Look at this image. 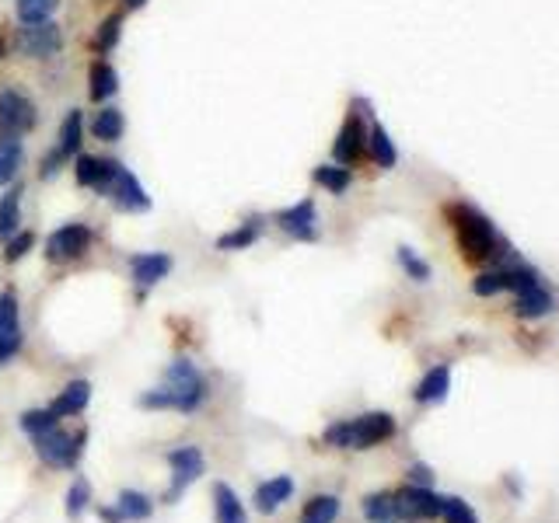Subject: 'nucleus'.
<instances>
[{
	"mask_svg": "<svg viewBox=\"0 0 559 523\" xmlns=\"http://www.w3.org/2000/svg\"><path fill=\"white\" fill-rule=\"evenodd\" d=\"M207 398V381L200 377V370L189 360H175L168 366L164 388L140 398L144 408H179V412H192L200 408V401Z\"/></svg>",
	"mask_w": 559,
	"mask_h": 523,
	"instance_id": "nucleus-1",
	"label": "nucleus"
},
{
	"mask_svg": "<svg viewBox=\"0 0 559 523\" xmlns=\"http://www.w3.org/2000/svg\"><path fill=\"white\" fill-rule=\"evenodd\" d=\"M396 433V418L388 412H368V416L347 418L325 429V444L340 446V450H368V446L381 444Z\"/></svg>",
	"mask_w": 559,
	"mask_h": 523,
	"instance_id": "nucleus-2",
	"label": "nucleus"
},
{
	"mask_svg": "<svg viewBox=\"0 0 559 523\" xmlns=\"http://www.w3.org/2000/svg\"><path fill=\"white\" fill-rule=\"evenodd\" d=\"M452 224L454 231H458V244H461V252H465V259L480 262V259H489L493 252H497V231H493V224H489V216H482L476 206H452Z\"/></svg>",
	"mask_w": 559,
	"mask_h": 523,
	"instance_id": "nucleus-3",
	"label": "nucleus"
},
{
	"mask_svg": "<svg viewBox=\"0 0 559 523\" xmlns=\"http://www.w3.org/2000/svg\"><path fill=\"white\" fill-rule=\"evenodd\" d=\"M98 196H112L119 209H130V213H144L151 209V196L144 192V185L136 182L134 171H126L119 161H102V179L95 185Z\"/></svg>",
	"mask_w": 559,
	"mask_h": 523,
	"instance_id": "nucleus-4",
	"label": "nucleus"
},
{
	"mask_svg": "<svg viewBox=\"0 0 559 523\" xmlns=\"http://www.w3.org/2000/svg\"><path fill=\"white\" fill-rule=\"evenodd\" d=\"M32 440H35V454H39L46 464H53V468H74L80 461L84 433L74 440L70 433H63L60 426H53V429H46V433H39V436H32Z\"/></svg>",
	"mask_w": 559,
	"mask_h": 523,
	"instance_id": "nucleus-5",
	"label": "nucleus"
},
{
	"mask_svg": "<svg viewBox=\"0 0 559 523\" xmlns=\"http://www.w3.org/2000/svg\"><path fill=\"white\" fill-rule=\"evenodd\" d=\"M35 126V105L22 91L4 87L0 91V140H18Z\"/></svg>",
	"mask_w": 559,
	"mask_h": 523,
	"instance_id": "nucleus-6",
	"label": "nucleus"
},
{
	"mask_svg": "<svg viewBox=\"0 0 559 523\" xmlns=\"http://www.w3.org/2000/svg\"><path fill=\"white\" fill-rule=\"evenodd\" d=\"M168 464H172V489H168L164 502H175L207 471V461H203L200 446H179V450H172L168 454Z\"/></svg>",
	"mask_w": 559,
	"mask_h": 523,
	"instance_id": "nucleus-7",
	"label": "nucleus"
},
{
	"mask_svg": "<svg viewBox=\"0 0 559 523\" xmlns=\"http://www.w3.org/2000/svg\"><path fill=\"white\" fill-rule=\"evenodd\" d=\"M80 133H84V119H80L78 108H70V112H67V119H63V126H60V140H56L53 154L42 157V179H53L56 171H60V164L78 154L80 151Z\"/></svg>",
	"mask_w": 559,
	"mask_h": 523,
	"instance_id": "nucleus-8",
	"label": "nucleus"
},
{
	"mask_svg": "<svg viewBox=\"0 0 559 523\" xmlns=\"http://www.w3.org/2000/svg\"><path fill=\"white\" fill-rule=\"evenodd\" d=\"M91 248V231L84 224H67L50 234L46 241V259L50 262H74Z\"/></svg>",
	"mask_w": 559,
	"mask_h": 523,
	"instance_id": "nucleus-9",
	"label": "nucleus"
},
{
	"mask_svg": "<svg viewBox=\"0 0 559 523\" xmlns=\"http://www.w3.org/2000/svg\"><path fill=\"white\" fill-rule=\"evenodd\" d=\"M60 46H63V35L50 22H35V25H25L18 32V50L25 52V56H35V60L56 56Z\"/></svg>",
	"mask_w": 559,
	"mask_h": 523,
	"instance_id": "nucleus-10",
	"label": "nucleus"
},
{
	"mask_svg": "<svg viewBox=\"0 0 559 523\" xmlns=\"http://www.w3.org/2000/svg\"><path fill=\"white\" fill-rule=\"evenodd\" d=\"M538 280H535V272L532 269H497V272H482L480 280L472 283V289L480 293V297H493V293H500V289H528L535 287Z\"/></svg>",
	"mask_w": 559,
	"mask_h": 523,
	"instance_id": "nucleus-11",
	"label": "nucleus"
},
{
	"mask_svg": "<svg viewBox=\"0 0 559 523\" xmlns=\"http://www.w3.org/2000/svg\"><path fill=\"white\" fill-rule=\"evenodd\" d=\"M396 499H399L402 520H433V517H441V496H433L424 485H405Z\"/></svg>",
	"mask_w": 559,
	"mask_h": 523,
	"instance_id": "nucleus-12",
	"label": "nucleus"
},
{
	"mask_svg": "<svg viewBox=\"0 0 559 523\" xmlns=\"http://www.w3.org/2000/svg\"><path fill=\"white\" fill-rule=\"evenodd\" d=\"M22 349V325H18V297L0 293V363Z\"/></svg>",
	"mask_w": 559,
	"mask_h": 523,
	"instance_id": "nucleus-13",
	"label": "nucleus"
},
{
	"mask_svg": "<svg viewBox=\"0 0 559 523\" xmlns=\"http://www.w3.org/2000/svg\"><path fill=\"white\" fill-rule=\"evenodd\" d=\"M315 220H319V216H315V203H312V199H301L297 206L276 213V224H280L291 237H297V241H315V237H319Z\"/></svg>",
	"mask_w": 559,
	"mask_h": 523,
	"instance_id": "nucleus-14",
	"label": "nucleus"
},
{
	"mask_svg": "<svg viewBox=\"0 0 559 523\" xmlns=\"http://www.w3.org/2000/svg\"><path fill=\"white\" fill-rule=\"evenodd\" d=\"M360 154H364V126H360V115L353 112L347 123H343L336 143H332V157H336L340 164H353Z\"/></svg>",
	"mask_w": 559,
	"mask_h": 523,
	"instance_id": "nucleus-15",
	"label": "nucleus"
},
{
	"mask_svg": "<svg viewBox=\"0 0 559 523\" xmlns=\"http://www.w3.org/2000/svg\"><path fill=\"white\" fill-rule=\"evenodd\" d=\"M130 269H134L136 287H154L158 280H164L172 272V259L164 252H151V255H134L130 259Z\"/></svg>",
	"mask_w": 559,
	"mask_h": 523,
	"instance_id": "nucleus-16",
	"label": "nucleus"
},
{
	"mask_svg": "<svg viewBox=\"0 0 559 523\" xmlns=\"http://www.w3.org/2000/svg\"><path fill=\"white\" fill-rule=\"evenodd\" d=\"M291 496H293V482L287 474H280V478H269V482H263L256 489V506H259V513H276Z\"/></svg>",
	"mask_w": 559,
	"mask_h": 523,
	"instance_id": "nucleus-17",
	"label": "nucleus"
},
{
	"mask_svg": "<svg viewBox=\"0 0 559 523\" xmlns=\"http://www.w3.org/2000/svg\"><path fill=\"white\" fill-rule=\"evenodd\" d=\"M213 509H217V523H248L241 499L231 492V485L217 482L213 485Z\"/></svg>",
	"mask_w": 559,
	"mask_h": 523,
	"instance_id": "nucleus-18",
	"label": "nucleus"
},
{
	"mask_svg": "<svg viewBox=\"0 0 559 523\" xmlns=\"http://www.w3.org/2000/svg\"><path fill=\"white\" fill-rule=\"evenodd\" d=\"M448 388H452V370L448 366H433L424 381H420V388H416V401L437 405V401L448 398Z\"/></svg>",
	"mask_w": 559,
	"mask_h": 523,
	"instance_id": "nucleus-19",
	"label": "nucleus"
},
{
	"mask_svg": "<svg viewBox=\"0 0 559 523\" xmlns=\"http://www.w3.org/2000/svg\"><path fill=\"white\" fill-rule=\"evenodd\" d=\"M88 398H91V384H88V381H70V384L60 391V398L50 405V412H53L56 418L74 416V412H80V408L88 405Z\"/></svg>",
	"mask_w": 559,
	"mask_h": 523,
	"instance_id": "nucleus-20",
	"label": "nucleus"
},
{
	"mask_svg": "<svg viewBox=\"0 0 559 523\" xmlns=\"http://www.w3.org/2000/svg\"><path fill=\"white\" fill-rule=\"evenodd\" d=\"M18 224H22V185H14L0 199V241H11L18 234Z\"/></svg>",
	"mask_w": 559,
	"mask_h": 523,
	"instance_id": "nucleus-21",
	"label": "nucleus"
},
{
	"mask_svg": "<svg viewBox=\"0 0 559 523\" xmlns=\"http://www.w3.org/2000/svg\"><path fill=\"white\" fill-rule=\"evenodd\" d=\"M364 517L371 523H396L399 517V499L392 492H374V496L364 499Z\"/></svg>",
	"mask_w": 559,
	"mask_h": 523,
	"instance_id": "nucleus-22",
	"label": "nucleus"
},
{
	"mask_svg": "<svg viewBox=\"0 0 559 523\" xmlns=\"http://www.w3.org/2000/svg\"><path fill=\"white\" fill-rule=\"evenodd\" d=\"M514 311H517V317H542V314L553 311V297L535 283V287H528V289H521V293H517Z\"/></svg>",
	"mask_w": 559,
	"mask_h": 523,
	"instance_id": "nucleus-23",
	"label": "nucleus"
},
{
	"mask_svg": "<svg viewBox=\"0 0 559 523\" xmlns=\"http://www.w3.org/2000/svg\"><path fill=\"white\" fill-rule=\"evenodd\" d=\"M119 91V78H116V70L108 67L106 60H98L95 67H91V98L95 102H106Z\"/></svg>",
	"mask_w": 559,
	"mask_h": 523,
	"instance_id": "nucleus-24",
	"label": "nucleus"
},
{
	"mask_svg": "<svg viewBox=\"0 0 559 523\" xmlns=\"http://www.w3.org/2000/svg\"><path fill=\"white\" fill-rule=\"evenodd\" d=\"M336 517H340V499L336 496H315L308 506H304L301 523H336Z\"/></svg>",
	"mask_w": 559,
	"mask_h": 523,
	"instance_id": "nucleus-25",
	"label": "nucleus"
},
{
	"mask_svg": "<svg viewBox=\"0 0 559 523\" xmlns=\"http://www.w3.org/2000/svg\"><path fill=\"white\" fill-rule=\"evenodd\" d=\"M91 130H95L98 140H119L123 130H126V119H123V112H119V108H102V112L95 115Z\"/></svg>",
	"mask_w": 559,
	"mask_h": 523,
	"instance_id": "nucleus-26",
	"label": "nucleus"
},
{
	"mask_svg": "<svg viewBox=\"0 0 559 523\" xmlns=\"http://www.w3.org/2000/svg\"><path fill=\"white\" fill-rule=\"evenodd\" d=\"M22 161H25V154H22L18 140H0V185H7L18 175Z\"/></svg>",
	"mask_w": 559,
	"mask_h": 523,
	"instance_id": "nucleus-27",
	"label": "nucleus"
},
{
	"mask_svg": "<svg viewBox=\"0 0 559 523\" xmlns=\"http://www.w3.org/2000/svg\"><path fill=\"white\" fill-rule=\"evenodd\" d=\"M14 7H18V18L25 25H35V22H50L53 18L60 0H14Z\"/></svg>",
	"mask_w": 559,
	"mask_h": 523,
	"instance_id": "nucleus-28",
	"label": "nucleus"
},
{
	"mask_svg": "<svg viewBox=\"0 0 559 523\" xmlns=\"http://www.w3.org/2000/svg\"><path fill=\"white\" fill-rule=\"evenodd\" d=\"M368 143H371V154H374V161H377L381 168H396V161H399V154H396V143H392V136L381 130V126H371Z\"/></svg>",
	"mask_w": 559,
	"mask_h": 523,
	"instance_id": "nucleus-29",
	"label": "nucleus"
},
{
	"mask_svg": "<svg viewBox=\"0 0 559 523\" xmlns=\"http://www.w3.org/2000/svg\"><path fill=\"white\" fill-rule=\"evenodd\" d=\"M116 509L123 513V520H147L154 513L151 499L144 496V492H119V506Z\"/></svg>",
	"mask_w": 559,
	"mask_h": 523,
	"instance_id": "nucleus-30",
	"label": "nucleus"
},
{
	"mask_svg": "<svg viewBox=\"0 0 559 523\" xmlns=\"http://www.w3.org/2000/svg\"><path fill=\"white\" fill-rule=\"evenodd\" d=\"M256 237H259V220H252V224H245V227H238V231L224 234L220 241H217V248H220V252H241V248H248Z\"/></svg>",
	"mask_w": 559,
	"mask_h": 523,
	"instance_id": "nucleus-31",
	"label": "nucleus"
},
{
	"mask_svg": "<svg viewBox=\"0 0 559 523\" xmlns=\"http://www.w3.org/2000/svg\"><path fill=\"white\" fill-rule=\"evenodd\" d=\"M315 182L340 196V192L349 188V171L347 168H336V164H321V168H315Z\"/></svg>",
	"mask_w": 559,
	"mask_h": 523,
	"instance_id": "nucleus-32",
	"label": "nucleus"
},
{
	"mask_svg": "<svg viewBox=\"0 0 559 523\" xmlns=\"http://www.w3.org/2000/svg\"><path fill=\"white\" fill-rule=\"evenodd\" d=\"M441 517H444V523H480L476 520V513L469 509V502L458 496L441 499Z\"/></svg>",
	"mask_w": 559,
	"mask_h": 523,
	"instance_id": "nucleus-33",
	"label": "nucleus"
},
{
	"mask_svg": "<svg viewBox=\"0 0 559 523\" xmlns=\"http://www.w3.org/2000/svg\"><path fill=\"white\" fill-rule=\"evenodd\" d=\"M88 502H91V485H88L84 478H74V485H70V492H67V517H70V520H80V513H84Z\"/></svg>",
	"mask_w": 559,
	"mask_h": 523,
	"instance_id": "nucleus-34",
	"label": "nucleus"
},
{
	"mask_svg": "<svg viewBox=\"0 0 559 523\" xmlns=\"http://www.w3.org/2000/svg\"><path fill=\"white\" fill-rule=\"evenodd\" d=\"M78 182L84 185V188H95L98 185V179H102V161L91 154H78Z\"/></svg>",
	"mask_w": 559,
	"mask_h": 523,
	"instance_id": "nucleus-35",
	"label": "nucleus"
},
{
	"mask_svg": "<svg viewBox=\"0 0 559 523\" xmlns=\"http://www.w3.org/2000/svg\"><path fill=\"white\" fill-rule=\"evenodd\" d=\"M53 426H56V416L50 408H32V412L22 416V429L32 433V436H39V433H46V429H53Z\"/></svg>",
	"mask_w": 559,
	"mask_h": 523,
	"instance_id": "nucleus-36",
	"label": "nucleus"
},
{
	"mask_svg": "<svg viewBox=\"0 0 559 523\" xmlns=\"http://www.w3.org/2000/svg\"><path fill=\"white\" fill-rule=\"evenodd\" d=\"M119 32H123V14H108L102 28H98V50H112L119 42Z\"/></svg>",
	"mask_w": 559,
	"mask_h": 523,
	"instance_id": "nucleus-37",
	"label": "nucleus"
},
{
	"mask_svg": "<svg viewBox=\"0 0 559 523\" xmlns=\"http://www.w3.org/2000/svg\"><path fill=\"white\" fill-rule=\"evenodd\" d=\"M399 262H402V269H405L416 283H426V280H430V265H426L424 259H416L413 248H399Z\"/></svg>",
	"mask_w": 559,
	"mask_h": 523,
	"instance_id": "nucleus-38",
	"label": "nucleus"
},
{
	"mask_svg": "<svg viewBox=\"0 0 559 523\" xmlns=\"http://www.w3.org/2000/svg\"><path fill=\"white\" fill-rule=\"evenodd\" d=\"M35 244V234H28V231H22V234H14L11 241H7V252H4V259L7 262H18L28 255V248Z\"/></svg>",
	"mask_w": 559,
	"mask_h": 523,
	"instance_id": "nucleus-39",
	"label": "nucleus"
},
{
	"mask_svg": "<svg viewBox=\"0 0 559 523\" xmlns=\"http://www.w3.org/2000/svg\"><path fill=\"white\" fill-rule=\"evenodd\" d=\"M409 478H413V485H424V489H430V485H433V474H430V468H424V464L409 468Z\"/></svg>",
	"mask_w": 559,
	"mask_h": 523,
	"instance_id": "nucleus-40",
	"label": "nucleus"
},
{
	"mask_svg": "<svg viewBox=\"0 0 559 523\" xmlns=\"http://www.w3.org/2000/svg\"><path fill=\"white\" fill-rule=\"evenodd\" d=\"M102 520L106 523H123V513H119V509H102Z\"/></svg>",
	"mask_w": 559,
	"mask_h": 523,
	"instance_id": "nucleus-41",
	"label": "nucleus"
},
{
	"mask_svg": "<svg viewBox=\"0 0 559 523\" xmlns=\"http://www.w3.org/2000/svg\"><path fill=\"white\" fill-rule=\"evenodd\" d=\"M144 4H147V0H126V7H130V11H136V7H144Z\"/></svg>",
	"mask_w": 559,
	"mask_h": 523,
	"instance_id": "nucleus-42",
	"label": "nucleus"
},
{
	"mask_svg": "<svg viewBox=\"0 0 559 523\" xmlns=\"http://www.w3.org/2000/svg\"><path fill=\"white\" fill-rule=\"evenodd\" d=\"M4 52H7V46H4V39H0V60H4Z\"/></svg>",
	"mask_w": 559,
	"mask_h": 523,
	"instance_id": "nucleus-43",
	"label": "nucleus"
}]
</instances>
